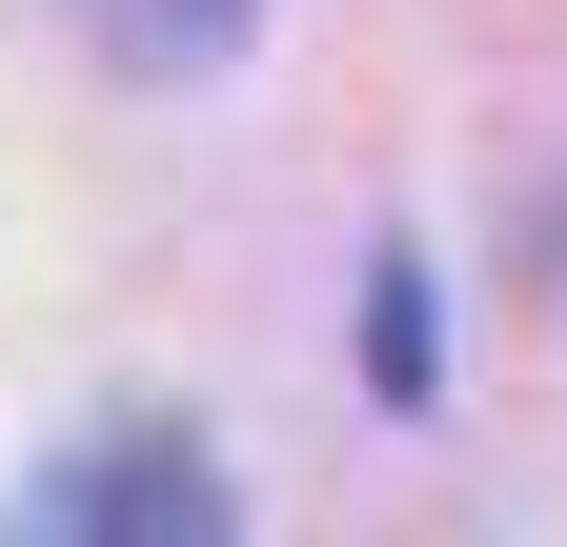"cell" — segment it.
Wrapping results in <instances>:
<instances>
[{"label":"cell","mask_w":567,"mask_h":547,"mask_svg":"<svg viewBox=\"0 0 567 547\" xmlns=\"http://www.w3.org/2000/svg\"><path fill=\"white\" fill-rule=\"evenodd\" d=\"M21 527H41V547H224L244 487H224L183 426H102V446H61L41 487H21Z\"/></svg>","instance_id":"cell-1"},{"label":"cell","mask_w":567,"mask_h":547,"mask_svg":"<svg viewBox=\"0 0 567 547\" xmlns=\"http://www.w3.org/2000/svg\"><path fill=\"white\" fill-rule=\"evenodd\" d=\"M61 21H82L122 82H203V61H244V21H264V0H61Z\"/></svg>","instance_id":"cell-2"},{"label":"cell","mask_w":567,"mask_h":547,"mask_svg":"<svg viewBox=\"0 0 567 547\" xmlns=\"http://www.w3.org/2000/svg\"><path fill=\"white\" fill-rule=\"evenodd\" d=\"M365 385H385V405L446 385V345H425V285H405V264H365Z\"/></svg>","instance_id":"cell-3"}]
</instances>
